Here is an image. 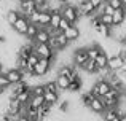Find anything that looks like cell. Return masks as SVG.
<instances>
[{
	"label": "cell",
	"mask_w": 126,
	"mask_h": 121,
	"mask_svg": "<svg viewBox=\"0 0 126 121\" xmlns=\"http://www.w3.org/2000/svg\"><path fill=\"white\" fill-rule=\"evenodd\" d=\"M99 18H101V24L107 26V27H113V21H112L110 14H99Z\"/></svg>",
	"instance_id": "d6a6232c"
},
{
	"label": "cell",
	"mask_w": 126,
	"mask_h": 121,
	"mask_svg": "<svg viewBox=\"0 0 126 121\" xmlns=\"http://www.w3.org/2000/svg\"><path fill=\"white\" fill-rule=\"evenodd\" d=\"M81 70L86 72V73H89V75H94V73H99V68H97V65H96V62L94 61H86L83 65H81Z\"/></svg>",
	"instance_id": "e0dca14e"
},
{
	"label": "cell",
	"mask_w": 126,
	"mask_h": 121,
	"mask_svg": "<svg viewBox=\"0 0 126 121\" xmlns=\"http://www.w3.org/2000/svg\"><path fill=\"white\" fill-rule=\"evenodd\" d=\"M112 21H113V27H120V26H123L125 21H126V10L121 8V10L113 11V14H112Z\"/></svg>",
	"instance_id": "8fae6325"
},
{
	"label": "cell",
	"mask_w": 126,
	"mask_h": 121,
	"mask_svg": "<svg viewBox=\"0 0 126 121\" xmlns=\"http://www.w3.org/2000/svg\"><path fill=\"white\" fill-rule=\"evenodd\" d=\"M61 16L65 19V21H69L72 26H75V22L78 21V19L81 18L80 13H78V8L75 5H62L61 6Z\"/></svg>",
	"instance_id": "6da1fadb"
},
{
	"label": "cell",
	"mask_w": 126,
	"mask_h": 121,
	"mask_svg": "<svg viewBox=\"0 0 126 121\" xmlns=\"http://www.w3.org/2000/svg\"><path fill=\"white\" fill-rule=\"evenodd\" d=\"M86 53H88V59H89V61H96L102 53H104V50H102L99 45L94 43V45H91V46L86 48Z\"/></svg>",
	"instance_id": "9a60e30c"
},
{
	"label": "cell",
	"mask_w": 126,
	"mask_h": 121,
	"mask_svg": "<svg viewBox=\"0 0 126 121\" xmlns=\"http://www.w3.org/2000/svg\"><path fill=\"white\" fill-rule=\"evenodd\" d=\"M58 75H61V77H65V78H69L70 81L77 80V77H78V73H77V68H75L74 65H61V67H59V72H58Z\"/></svg>",
	"instance_id": "52a82bcc"
},
{
	"label": "cell",
	"mask_w": 126,
	"mask_h": 121,
	"mask_svg": "<svg viewBox=\"0 0 126 121\" xmlns=\"http://www.w3.org/2000/svg\"><path fill=\"white\" fill-rule=\"evenodd\" d=\"M6 22H8L10 26H15L16 22H18V19L21 18V13L18 11V10H8V11H6Z\"/></svg>",
	"instance_id": "ac0fdd59"
},
{
	"label": "cell",
	"mask_w": 126,
	"mask_h": 121,
	"mask_svg": "<svg viewBox=\"0 0 126 121\" xmlns=\"http://www.w3.org/2000/svg\"><path fill=\"white\" fill-rule=\"evenodd\" d=\"M6 112L15 115V116H19V115H22V105L16 99H8V102H6Z\"/></svg>",
	"instance_id": "9c48e42d"
},
{
	"label": "cell",
	"mask_w": 126,
	"mask_h": 121,
	"mask_svg": "<svg viewBox=\"0 0 126 121\" xmlns=\"http://www.w3.org/2000/svg\"><path fill=\"white\" fill-rule=\"evenodd\" d=\"M5 41H6V37H5V35H0V43H5Z\"/></svg>",
	"instance_id": "ee69618b"
},
{
	"label": "cell",
	"mask_w": 126,
	"mask_h": 121,
	"mask_svg": "<svg viewBox=\"0 0 126 121\" xmlns=\"http://www.w3.org/2000/svg\"><path fill=\"white\" fill-rule=\"evenodd\" d=\"M81 86H83V80H81V77L78 75L77 77V80H74V81H70V84H69V93H78V91L81 89Z\"/></svg>",
	"instance_id": "484cf974"
},
{
	"label": "cell",
	"mask_w": 126,
	"mask_h": 121,
	"mask_svg": "<svg viewBox=\"0 0 126 121\" xmlns=\"http://www.w3.org/2000/svg\"><path fill=\"white\" fill-rule=\"evenodd\" d=\"M88 108L91 110L93 113H96V115H102V113L105 112V105H104V102H102L101 97H94V99L91 100V104H89Z\"/></svg>",
	"instance_id": "30bf717a"
},
{
	"label": "cell",
	"mask_w": 126,
	"mask_h": 121,
	"mask_svg": "<svg viewBox=\"0 0 126 121\" xmlns=\"http://www.w3.org/2000/svg\"><path fill=\"white\" fill-rule=\"evenodd\" d=\"M94 62H96V65H97L99 70H104V68H107V64H109V54L102 53V54H101V56H99Z\"/></svg>",
	"instance_id": "83f0119b"
},
{
	"label": "cell",
	"mask_w": 126,
	"mask_h": 121,
	"mask_svg": "<svg viewBox=\"0 0 126 121\" xmlns=\"http://www.w3.org/2000/svg\"><path fill=\"white\" fill-rule=\"evenodd\" d=\"M31 54H34V45L32 46H21L18 50V57H21V59L27 61L31 57Z\"/></svg>",
	"instance_id": "44dd1931"
},
{
	"label": "cell",
	"mask_w": 126,
	"mask_h": 121,
	"mask_svg": "<svg viewBox=\"0 0 126 121\" xmlns=\"http://www.w3.org/2000/svg\"><path fill=\"white\" fill-rule=\"evenodd\" d=\"M118 116H120V113H118L117 108H107L104 113H102L104 121H113L115 118H118Z\"/></svg>",
	"instance_id": "4316f807"
},
{
	"label": "cell",
	"mask_w": 126,
	"mask_h": 121,
	"mask_svg": "<svg viewBox=\"0 0 126 121\" xmlns=\"http://www.w3.org/2000/svg\"><path fill=\"white\" fill-rule=\"evenodd\" d=\"M70 26H72V24H70V22H69V21H65L64 18H61V22H59V27H58V30L64 34V32L67 30V29L70 27Z\"/></svg>",
	"instance_id": "d590c367"
},
{
	"label": "cell",
	"mask_w": 126,
	"mask_h": 121,
	"mask_svg": "<svg viewBox=\"0 0 126 121\" xmlns=\"http://www.w3.org/2000/svg\"><path fill=\"white\" fill-rule=\"evenodd\" d=\"M51 13V21H49V27L51 30H58L59 27V22H61V11H49Z\"/></svg>",
	"instance_id": "ffe728a7"
},
{
	"label": "cell",
	"mask_w": 126,
	"mask_h": 121,
	"mask_svg": "<svg viewBox=\"0 0 126 121\" xmlns=\"http://www.w3.org/2000/svg\"><path fill=\"white\" fill-rule=\"evenodd\" d=\"M38 61H40V59H38V56L34 53V54H31V57L27 59V65H31V67H35V65L38 64Z\"/></svg>",
	"instance_id": "74e56055"
},
{
	"label": "cell",
	"mask_w": 126,
	"mask_h": 121,
	"mask_svg": "<svg viewBox=\"0 0 126 121\" xmlns=\"http://www.w3.org/2000/svg\"><path fill=\"white\" fill-rule=\"evenodd\" d=\"M64 35H65V38H67L69 41H75V40H78V38H80L81 30H80V27H78V26H70V27L64 32Z\"/></svg>",
	"instance_id": "4fadbf2b"
},
{
	"label": "cell",
	"mask_w": 126,
	"mask_h": 121,
	"mask_svg": "<svg viewBox=\"0 0 126 121\" xmlns=\"http://www.w3.org/2000/svg\"><path fill=\"white\" fill-rule=\"evenodd\" d=\"M117 56H118L121 61L125 62V61H126V48H120V51H118V54H117Z\"/></svg>",
	"instance_id": "60d3db41"
},
{
	"label": "cell",
	"mask_w": 126,
	"mask_h": 121,
	"mask_svg": "<svg viewBox=\"0 0 126 121\" xmlns=\"http://www.w3.org/2000/svg\"><path fill=\"white\" fill-rule=\"evenodd\" d=\"M117 73H118V75H123V73H126V61L123 62V65H121V68H120V70L117 72Z\"/></svg>",
	"instance_id": "b9f144b4"
},
{
	"label": "cell",
	"mask_w": 126,
	"mask_h": 121,
	"mask_svg": "<svg viewBox=\"0 0 126 121\" xmlns=\"http://www.w3.org/2000/svg\"><path fill=\"white\" fill-rule=\"evenodd\" d=\"M49 40H51V32H49V29H40L34 41L35 43H42V45H48Z\"/></svg>",
	"instance_id": "5bb4252c"
},
{
	"label": "cell",
	"mask_w": 126,
	"mask_h": 121,
	"mask_svg": "<svg viewBox=\"0 0 126 121\" xmlns=\"http://www.w3.org/2000/svg\"><path fill=\"white\" fill-rule=\"evenodd\" d=\"M5 77L8 78L10 84H16V83H19V81H24V75H22V72L18 70V68H10L5 73Z\"/></svg>",
	"instance_id": "ba28073f"
},
{
	"label": "cell",
	"mask_w": 126,
	"mask_h": 121,
	"mask_svg": "<svg viewBox=\"0 0 126 121\" xmlns=\"http://www.w3.org/2000/svg\"><path fill=\"white\" fill-rule=\"evenodd\" d=\"M29 19L26 18V16H21V18L18 19V22H16L15 26H13V29H15V32H18V34L21 35H26V32H27V27H29Z\"/></svg>",
	"instance_id": "7c38bea8"
},
{
	"label": "cell",
	"mask_w": 126,
	"mask_h": 121,
	"mask_svg": "<svg viewBox=\"0 0 126 121\" xmlns=\"http://www.w3.org/2000/svg\"><path fill=\"white\" fill-rule=\"evenodd\" d=\"M121 77V80H123V83H126V73H123V75H120Z\"/></svg>",
	"instance_id": "7dc6e473"
},
{
	"label": "cell",
	"mask_w": 126,
	"mask_h": 121,
	"mask_svg": "<svg viewBox=\"0 0 126 121\" xmlns=\"http://www.w3.org/2000/svg\"><path fill=\"white\" fill-rule=\"evenodd\" d=\"M51 62L53 61L40 59V61H38V64L34 67V75H35V77H43V75H46L49 72V68H51Z\"/></svg>",
	"instance_id": "8992f818"
},
{
	"label": "cell",
	"mask_w": 126,
	"mask_h": 121,
	"mask_svg": "<svg viewBox=\"0 0 126 121\" xmlns=\"http://www.w3.org/2000/svg\"><path fill=\"white\" fill-rule=\"evenodd\" d=\"M43 104H45V99H43V96H32V97H31V102H29V105L34 107V108H40Z\"/></svg>",
	"instance_id": "f546056e"
},
{
	"label": "cell",
	"mask_w": 126,
	"mask_h": 121,
	"mask_svg": "<svg viewBox=\"0 0 126 121\" xmlns=\"http://www.w3.org/2000/svg\"><path fill=\"white\" fill-rule=\"evenodd\" d=\"M107 3L112 6V10H113V11H117V10H121V8H123V2H121V0H109Z\"/></svg>",
	"instance_id": "e575fe53"
},
{
	"label": "cell",
	"mask_w": 126,
	"mask_h": 121,
	"mask_svg": "<svg viewBox=\"0 0 126 121\" xmlns=\"http://www.w3.org/2000/svg\"><path fill=\"white\" fill-rule=\"evenodd\" d=\"M11 86V84H10V81H8V78L5 77V73H0V88H3V89H8V88Z\"/></svg>",
	"instance_id": "8d00e7d4"
},
{
	"label": "cell",
	"mask_w": 126,
	"mask_h": 121,
	"mask_svg": "<svg viewBox=\"0 0 126 121\" xmlns=\"http://www.w3.org/2000/svg\"><path fill=\"white\" fill-rule=\"evenodd\" d=\"M37 11V0L35 2H26V0H19V13L22 16H31L32 13Z\"/></svg>",
	"instance_id": "5b68a950"
},
{
	"label": "cell",
	"mask_w": 126,
	"mask_h": 121,
	"mask_svg": "<svg viewBox=\"0 0 126 121\" xmlns=\"http://www.w3.org/2000/svg\"><path fill=\"white\" fill-rule=\"evenodd\" d=\"M121 2H123V5H125V3H126V0H121Z\"/></svg>",
	"instance_id": "816d5d0a"
},
{
	"label": "cell",
	"mask_w": 126,
	"mask_h": 121,
	"mask_svg": "<svg viewBox=\"0 0 126 121\" xmlns=\"http://www.w3.org/2000/svg\"><path fill=\"white\" fill-rule=\"evenodd\" d=\"M16 121H29V120H27V116H24V115H19Z\"/></svg>",
	"instance_id": "7bdbcfd3"
},
{
	"label": "cell",
	"mask_w": 126,
	"mask_h": 121,
	"mask_svg": "<svg viewBox=\"0 0 126 121\" xmlns=\"http://www.w3.org/2000/svg\"><path fill=\"white\" fill-rule=\"evenodd\" d=\"M123 8H125V10H126V3H125V5H123Z\"/></svg>",
	"instance_id": "f5cc1de1"
},
{
	"label": "cell",
	"mask_w": 126,
	"mask_h": 121,
	"mask_svg": "<svg viewBox=\"0 0 126 121\" xmlns=\"http://www.w3.org/2000/svg\"><path fill=\"white\" fill-rule=\"evenodd\" d=\"M120 121H126V113H121L120 115Z\"/></svg>",
	"instance_id": "f6af8a7d"
},
{
	"label": "cell",
	"mask_w": 126,
	"mask_h": 121,
	"mask_svg": "<svg viewBox=\"0 0 126 121\" xmlns=\"http://www.w3.org/2000/svg\"><path fill=\"white\" fill-rule=\"evenodd\" d=\"M43 88H45V93H59L58 86H56V81H49V83L43 84Z\"/></svg>",
	"instance_id": "836d02e7"
},
{
	"label": "cell",
	"mask_w": 126,
	"mask_h": 121,
	"mask_svg": "<svg viewBox=\"0 0 126 121\" xmlns=\"http://www.w3.org/2000/svg\"><path fill=\"white\" fill-rule=\"evenodd\" d=\"M69 105H70V102L64 99L61 104H59V107H58V108H59V112H62V113H64V112H67V110H69Z\"/></svg>",
	"instance_id": "ab89813d"
},
{
	"label": "cell",
	"mask_w": 126,
	"mask_h": 121,
	"mask_svg": "<svg viewBox=\"0 0 126 121\" xmlns=\"http://www.w3.org/2000/svg\"><path fill=\"white\" fill-rule=\"evenodd\" d=\"M121 43H123V45H125V48H126V37L123 38V40H121Z\"/></svg>",
	"instance_id": "f907efd6"
},
{
	"label": "cell",
	"mask_w": 126,
	"mask_h": 121,
	"mask_svg": "<svg viewBox=\"0 0 126 121\" xmlns=\"http://www.w3.org/2000/svg\"><path fill=\"white\" fill-rule=\"evenodd\" d=\"M32 93V96H43L45 94V88H43V84H35V86L29 88Z\"/></svg>",
	"instance_id": "1f68e13d"
},
{
	"label": "cell",
	"mask_w": 126,
	"mask_h": 121,
	"mask_svg": "<svg viewBox=\"0 0 126 121\" xmlns=\"http://www.w3.org/2000/svg\"><path fill=\"white\" fill-rule=\"evenodd\" d=\"M42 27H38L37 24H29L27 27V32H26V37L29 38V40H35V37H37L38 30H40Z\"/></svg>",
	"instance_id": "f1b7e54d"
},
{
	"label": "cell",
	"mask_w": 126,
	"mask_h": 121,
	"mask_svg": "<svg viewBox=\"0 0 126 121\" xmlns=\"http://www.w3.org/2000/svg\"><path fill=\"white\" fill-rule=\"evenodd\" d=\"M34 53L38 56V59H48V61H53V59H54V51H53L48 45L35 43L34 45Z\"/></svg>",
	"instance_id": "3957f363"
},
{
	"label": "cell",
	"mask_w": 126,
	"mask_h": 121,
	"mask_svg": "<svg viewBox=\"0 0 126 121\" xmlns=\"http://www.w3.org/2000/svg\"><path fill=\"white\" fill-rule=\"evenodd\" d=\"M43 99H45V104H48V105H54V104H58L59 100V93H45L43 94Z\"/></svg>",
	"instance_id": "d4e9b609"
},
{
	"label": "cell",
	"mask_w": 126,
	"mask_h": 121,
	"mask_svg": "<svg viewBox=\"0 0 126 121\" xmlns=\"http://www.w3.org/2000/svg\"><path fill=\"white\" fill-rule=\"evenodd\" d=\"M94 30L104 38H112V27H107V26H104V24H99Z\"/></svg>",
	"instance_id": "cb8c5ba5"
},
{
	"label": "cell",
	"mask_w": 126,
	"mask_h": 121,
	"mask_svg": "<svg viewBox=\"0 0 126 121\" xmlns=\"http://www.w3.org/2000/svg\"><path fill=\"white\" fill-rule=\"evenodd\" d=\"M58 2L61 3V5H67V2H69V0H58Z\"/></svg>",
	"instance_id": "bcb514c9"
},
{
	"label": "cell",
	"mask_w": 126,
	"mask_h": 121,
	"mask_svg": "<svg viewBox=\"0 0 126 121\" xmlns=\"http://www.w3.org/2000/svg\"><path fill=\"white\" fill-rule=\"evenodd\" d=\"M3 93H5V89H3V88H0V97L3 96Z\"/></svg>",
	"instance_id": "681fc988"
},
{
	"label": "cell",
	"mask_w": 126,
	"mask_h": 121,
	"mask_svg": "<svg viewBox=\"0 0 126 121\" xmlns=\"http://www.w3.org/2000/svg\"><path fill=\"white\" fill-rule=\"evenodd\" d=\"M31 97H32L31 89H26V91H22V93L16 97V100H18L22 107H26V105H29V102H31Z\"/></svg>",
	"instance_id": "d6986e66"
},
{
	"label": "cell",
	"mask_w": 126,
	"mask_h": 121,
	"mask_svg": "<svg viewBox=\"0 0 126 121\" xmlns=\"http://www.w3.org/2000/svg\"><path fill=\"white\" fill-rule=\"evenodd\" d=\"M93 99H94V96H93L89 91H86L85 94H81V99H80V100H81V104H83L85 107H89V104H91Z\"/></svg>",
	"instance_id": "4dcf8cb0"
},
{
	"label": "cell",
	"mask_w": 126,
	"mask_h": 121,
	"mask_svg": "<svg viewBox=\"0 0 126 121\" xmlns=\"http://www.w3.org/2000/svg\"><path fill=\"white\" fill-rule=\"evenodd\" d=\"M110 89H112L110 83H109L107 80H102V78H101L99 81H96V83L91 86L89 93H91L94 97H104V96H105V94H107Z\"/></svg>",
	"instance_id": "7a4b0ae2"
},
{
	"label": "cell",
	"mask_w": 126,
	"mask_h": 121,
	"mask_svg": "<svg viewBox=\"0 0 126 121\" xmlns=\"http://www.w3.org/2000/svg\"><path fill=\"white\" fill-rule=\"evenodd\" d=\"M49 21H51V13L46 11V13H40V19H38V27L46 29L49 27Z\"/></svg>",
	"instance_id": "603a6c76"
},
{
	"label": "cell",
	"mask_w": 126,
	"mask_h": 121,
	"mask_svg": "<svg viewBox=\"0 0 126 121\" xmlns=\"http://www.w3.org/2000/svg\"><path fill=\"white\" fill-rule=\"evenodd\" d=\"M121 65H123V61H121L118 56H109L107 67H109V70H110V72H118L121 68Z\"/></svg>",
	"instance_id": "2e32d148"
},
{
	"label": "cell",
	"mask_w": 126,
	"mask_h": 121,
	"mask_svg": "<svg viewBox=\"0 0 126 121\" xmlns=\"http://www.w3.org/2000/svg\"><path fill=\"white\" fill-rule=\"evenodd\" d=\"M69 84H70V80H69V78L61 77V75H58V77H56V86H58V89L67 91L69 89Z\"/></svg>",
	"instance_id": "7402d4cb"
},
{
	"label": "cell",
	"mask_w": 126,
	"mask_h": 121,
	"mask_svg": "<svg viewBox=\"0 0 126 121\" xmlns=\"http://www.w3.org/2000/svg\"><path fill=\"white\" fill-rule=\"evenodd\" d=\"M89 3L93 5V8H94L96 11H99V10L102 8V5H104L105 2H104V0H89Z\"/></svg>",
	"instance_id": "f35d334b"
},
{
	"label": "cell",
	"mask_w": 126,
	"mask_h": 121,
	"mask_svg": "<svg viewBox=\"0 0 126 121\" xmlns=\"http://www.w3.org/2000/svg\"><path fill=\"white\" fill-rule=\"evenodd\" d=\"M3 67H5V65H3V62L0 61V73H2V72H3Z\"/></svg>",
	"instance_id": "c3c4849f"
},
{
	"label": "cell",
	"mask_w": 126,
	"mask_h": 121,
	"mask_svg": "<svg viewBox=\"0 0 126 121\" xmlns=\"http://www.w3.org/2000/svg\"><path fill=\"white\" fill-rule=\"evenodd\" d=\"M86 61H88V53H86V48H77V50L72 53V62H74L75 67L80 68Z\"/></svg>",
	"instance_id": "277c9868"
}]
</instances>
